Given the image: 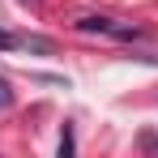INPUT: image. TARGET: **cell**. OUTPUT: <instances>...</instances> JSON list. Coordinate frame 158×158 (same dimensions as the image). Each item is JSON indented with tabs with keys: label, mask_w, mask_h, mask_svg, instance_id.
I'll return each instance as SVG.
<instances>
[{
	"label": "cell",
	"mask_w": 158,
	"mask_h": 158,
	"mask_svg": "<svg viewBox=\"0 0 158 158\" xmlns=\"http://www.w3.org/2000/svg\"><path fill=\"white\" fill-rule=\"evenodd\" d=\"M77 30H85V34H111V39H137L141 30L137 26H124V22H111V17H81Z\"/></svg>",
	"instance_id": "1"
},
{
	"label": "cell",
	"mask_w": 158,
	"mask_h": 158,
	"mask_svg": "<svg viewBox=\"0 0 158 158\" xmlns=\"http://www.w3.org/2000/svg\"><path fill=\"white\" fill-rule=\"evenodd\" d=\"M73 150H77V141H73V128H64V132H60V158H69Z\"/></svg>",
	"instance_id": "2"
},
{
	"label": "cell",
	"mask_w": 158,
	"mask_h": 158,
	"mask_svg": "<svg viewBox=\"0 0 158 158\" xmlns=\"http://www.w3.org/2000/svg\"><path fill=\"white\" fill-rule=\"evenodd\" d=\"M13 47H22V39L9 34V30H0V52H13Z\"/></svg>",
	"instance_id": "3"
},
{
	"label": "cell",
	"mask_w": 158,
	"mask_h": 158,
	"mask_svg": "<svg viewBox=\"0 0 158 158\" xmlns=\"http://www.w3.org/2000/svg\"><path fill=\"white\" fill-rule=\"evenodd\" d=\"M13 107V90H9V81L0 77V111H9Z\"/></svg>",
	"instance_id": "4"
}]
</instances>
